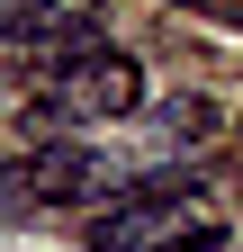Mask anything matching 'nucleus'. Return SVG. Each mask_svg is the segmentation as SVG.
I'll return each instance as SVG.
<instances>
[{
    "instance_id": "1",
    "label": "nucleus",
    "mask_w": 243,
    "mask_h": 252,
    "mask_svg": "<svg viewBox=\"0 0 243 252\" xmlns=\"http://www.w3.org/2000/svg\"><path fill=\"white\" fill-rule=\"evenodd\" d=\"M99 198V153L90 144H27L0 162V207H81Z\"/></svg>"
},
{
    "instance_id": "2",
    "label": "nucleus",
    "mask_w": 243,
    "mask_h": 252,
    "mask_svg": "<svg viewBox=\"0 0 243 252\" xmlns=\"http://www.w3.org/2000/svg\"><path fill=\"white\" fill-rule=\"evenodd\" d=\"M189 198H198V180H135L117 207H99L90 243H99V252H153V243H171V234H180Z\"/></svg>"
},
{
    "instance_id": "3",
    "label": "nucleus",
    "mask_w": 243,
    "mask_h": 252,
    "mask_svg": "<svg viewBox=\"0 0 243 252\" xmlns=\"http://www.w3.org/2000/svg\"><path fill=\"white\" fill-rule=\"evenodd\" d=\"M135 99H144V72H135V54H108V45H81V54H63L54 108H72V117H126Z\"/></svg>"
},
{
    "instance_id": "4",
    "label": "nucleus",
    "mask_w": 243,
    "mask_h": 252,
    "mask_svg": "<svg viewBox=\"0 0 243 252\" xmlns=\"http://www.w3.org/2000/svg\"><path fill=\"white\" fill-rule=\"evenodd\" d=\"M0 45H99V0H0Z\"/></svg>"
},
{
    "instance_id": "5",
    "label": "nucleus",
    "mask_w": 243,
    "mask_h": 252,
    "mask_svg": "<svg viewBox=\"0 0 243 252\" xmlns=\"http://www.w3.org/2000/svg\"><path fill=\"white\" fill-rule=\"evenodd\" d=\"M153 252H225V225H180V234L153 243Z\"/></svg>"
},
{
    "instance_id": "6",
    "label": "nucleus",
    "mask_w": 243,
    "mask_h": 252,
    "mask_svg": "<svg viewBox=\"0 0 243 252\" xmlns=\"http://www.w3.org/2000/svg\"><path fill=\"white\" fill-rule=\"evenodd\" d=\"M162 126H180V135H207V108H198V99H180V108H162Z\"/></svg>"
}]
</instances>
